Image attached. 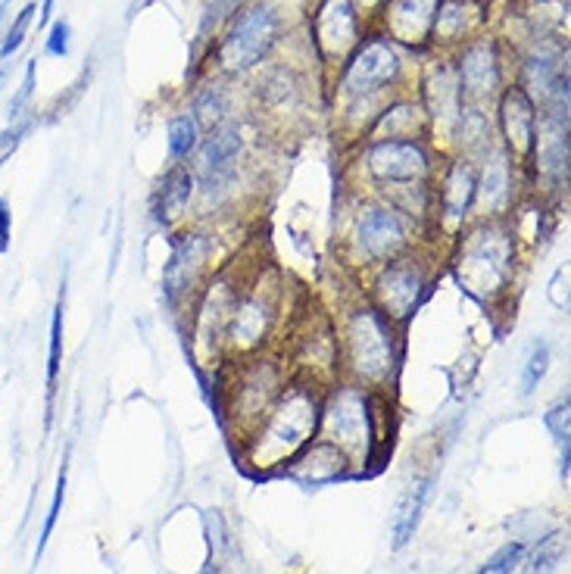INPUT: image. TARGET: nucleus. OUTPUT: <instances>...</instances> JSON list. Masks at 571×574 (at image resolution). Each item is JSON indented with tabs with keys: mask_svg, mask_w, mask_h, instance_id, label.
I'll use <instances>...</instances> for the list:
<instances>
[{
	"mask_svg": "<svg viewBox=\"0 0 571 574\" xmlns=\"http://www.w3.org/2000/svg\"><path fill=\"white\" fill-rule=\"evenodd\" d=\"M322 394L316 381L284 384L278 400L269 406L247 437H244V462L259 475H272L288 465L309 440L319 434Z\"/></svg>",
	"mask_w": 571,
	"mask_h": 574,
	"instance_id": "nucleus-1",
	"label": "nucleus"
},
{
	"mask_svg": "<svg viewBox=\"0 0 571 574\" xmlns=\"http://www.w3.org/2000/svg\"><path fill=\"white\" fill-rule=\"evenodd\" d=\"M515 266L518 238L506 216L478 219L472 228L459 231L453 250V272L472 297L484 303L500 300L515 281Z\"/></svg>",
	"mask_w": 571,
	"mask_h": 574,
	"instance_id": "nucleus-2",
	"label": "nucleus"
},
{
	"mask_svg": "<svg viewBox=\"0 0 571 574\" xmlns=\"http://www.w3.org/2000/svg\"><path fill=\"white\" fill-rule=\"evenodd\" d=\"M341 369L353 384L375 390L394 381L400 350H397V325L378 312L372 303H362L347 312L341 337Z\"/></svg>",
	"mask_w": 571,
	"mask_h": 574,
	"instance_id": "nucleus-3",
	"label": "nucleus"
},
{
	"mask_svg": "<svg viewBox=\"0 0 571 574\" xmlns=\"http://www.w3.org/2000/svg\"><path fill=\"white\" fill-rule=\"evenodd\" d=\"M322 440L334 443L347 453V459L372 462L375 443H378V415H375V394L353 381L334 384L328 397H322L319 415V434Z\"/></svg>",
	"mask_w": 571,
	"mask_h": 574,
	"instance_id": "nucleus-4",
	"label": "nucleus"
},
{
	"mask_svg": "<svg viewBox=\"0 0 571 574\" xmlns=\"http://www.w3.org/2000/svg\"><path fill=\"white\" fill-rule=\"evenodd\" d=\"M350 247H353V259L359 266L391 263V259L409 253V247H412L409 216L387 197L362 203L359 213L353 216Z\"/></svg>",
	"mask_w": 571,
	"mask_h": 574,
	"instance_id": "nucleus-5",
	"label": "nucleus"
},
{
	"mask_svg": "<svg viewBox=\"0 0 571 574\" xmlns=\"http://www.w3.org/2000/svg\"><path fill=\"white\" fill-rule=\"evenodd\" d=\"M431 153L419 138L400 141H372L366 150V172L381 191H391V197L415 188H428L431 181ZM387 197V200H391Z\"/></svg>",
	"mask_w": 571,
	"mask_h": 574,
	"instance_id": "nucleus-6",
	"label": "nucleus"
},
{
	"mask_svg": "<svg viewBox=\"0 0 571 574\" xmlns=\"http://www.w3.org/2000/svg\"><path fill=\"white\" fill-rule=\"evenodd\" d=\"M372 306L384 312L394 325L406 322L415 309H419L425 291H428V269L422 266L419 256L403 253L391 263L378 266L372 278Z\"/></svg>",
	"mask_w": 571,
	"mask_h": 574,
	"instance_id": "nucleus-7",
	"label": "nucleus"
},
{
	"mask_svg": "<svg viewBox=\"0 0 571 574\" xmlns=\"http://www.w3.org/2000/svg\"><path fill=\"white\" fill-rule=\"evenodd\" d=\"M278 29H281V19L272 4H256L244 10L231 22L228 35L219 44V63L228 72H244L256 66L278 41Z\"/></svg>",
	"mask_w": 571,
	"mask_h": 574,
	"instance_id": "nucleus-8",
	"label": "nucleus"
},
{
	"mask_svg": "<svg viewBox=\"0 0 571 574\" xmlns=\"http://www.w3.org/2000/svg\"><path fill=\"white\" fill-rule=\"evenodd\" d=\"M281 390H284V375L275 362L250 359V365H244V372L235 381V390H231V419L241 425V437H247L263 422V415L278 400Z\"/></svg>",
	"mask_w": 571,
	"mask_h": 574,
	"instance_id": "nucleus-9",
	"label": "nucleus"
},
{
	"mask_svg": "<svg viewBox=\"0 0 571 574\" xmlns=\"http://www.w3.org/2000/svg\"><path fill=\"white\" fill-rule=\"evenodd\" d=\"M397 75H400V54L391 41L378 35V38L356 44L353 57L344 66L341 88L347 97L359 100V97H369L375 91L391 88L397 82Z\"/></svg>",
	"mask_w": 571,
	"mask_h": 574,
	"instance_id": "nucleus-10",
	"label": "nucleus"
},
{
	"mask_svg": "<svg viewBox=\"0 0 571 574\" xmlns=\"http://www.w3.org/2000/svg\"><path fill=\"white\" fill-rule=\"evenodd\" d=\"M213 256V234L206 231H185L172 241V253L163 266V297L169 306H178L194 294V287L210 269Z\"/></svg>",
	"mask_w": 571,
	"mask_h": 574,
	"instance_id": "nucleus-11",
	"label": "nucleus"
},
{
	"mask_svg": "<svg viewBox=\"0 0 571 574\" xmlns=\"http://www.w3.org/2000/svg\"><path fill=\"white\" fill-rule=\"evenodd\" d=\"M275 316H278V297L269 287H263V281L253 284L247 294L238 297L235 316H231L225 331V344L238 353H256L266 344Z\"/></svg>",
	"mask_w": 571,
	"mask_h": 574,
	"instance_id": "nucleus-12",
	"label": "nucleus"
},
{
	"mask_svg": "<svg viewBox=\"0 0 571 574\" xmlns=\"http://www.w3.org/2000/svg\"><path fill=\"white\" fill-rule=\"evenodd\" d=\"M475 191H478V169L469 156H459L444 172V178L437 181L434 191V213L437 225L444 228L450 238L465 228V219L475 210Z\"/></svg>",
	"mask_w": 571,
	"mask_h": 574,
	"instance_id": "nucleus-13",
	"label": "nucleus"
},
{
	"mask_svg": "<svg viewBox=\"0 0 571 574\" xmlns=\"http://www.w3.org/2000/svg\"><path fill=\"white\" fill-rule=\"evenodd\" d=\"M238 284H231L225 278H216L210 287L203 291L197 312H194V347L206 350V353H219V347L225 344V331L228 322L235 316V306H238Z\"/></svg>",
	"mask_w": 571,
	"mask_h": 574,
	"instance_id": "nucleus-14",
	"label": "nucleus"
},
{
	"mask_svg": "<svg viewBox=\"0 0 571 574\" xmlns=\"http://www.w3.org/2000/svg\"><path fill=\"white\" fill-rule=\"evenodd\" d=\"M350 468H353V462L347 459V453L341 447H334V443L316 437L281 468V475L291 478L294 484H300L306 490H316V487L350 478Z\"/></svg>",
	"mask_w": 571,
	"mask_h": 574,
	"instance_id": "nucleus-15",
	"label": "nucleus"
},
{
	"mask_svg": "<svg viewBox=\"0 0 571 574\" xmlns=\"http://www.w3.org/2000/svg\"><path fill=\"white\" fill-rule=\"evenodd\" d=\"M313 35L322 60H344L350 50H356L359 16L353 0H322L313 19Z\"/></svg>",
	"mask_w": 571,
	"mask_h": 574,
	"instance_id": "nucleus-16",
	"label": "nucleus"
},
{
	"mask_svg": "<svg viewBox=\"0 0 571 574\" xmlns=\"http://www.w3.org/2000/svg\"><path fill=\"white\" fill-rule=\"evenodd\" d=\"M512 197H515V160L503 147H490L484 153V169L478 175V191H475L478 219L506 216Z\"/></svg>",
	"mask_w": 571,
	"mask_h": 574,
	"instance_id": "nucleus-17",
	"label": "nucleus"
},
{
	"mask_svg": "<svg viewBox=\"0 0 571 574\" xmlns=\"http://www.w3.org/2000/svg\"><path fill=\"white\" fill-rule=\"evenodd\" d=\"M500 125H503V150L512 160H531L537 144V107L522 88H509L500 100Z\"/></svg>",
	"mask_w": 571,
	"mask_h": 574,
	"instance_id": "nucleus-18",
	"label": "nucleus"
},
{
	"mask_svg": "<svg viewBox=\"0 0 571 574\" xmlns=\"http://www.w3.org/2000/svg\"><path fill=\"white\" fill-rule=\"evenodd\" d=\"M425 116L431 119V125L437 132H444V138H456V128L465 110V94L459 85L456 66L440 63L434 66L431 78H428V91H425Z\"/></svg>",
	"mask_w": 571,
	"mask_h": 574,
	"instance_id": "nucleus-19",
	"label": "nucleus"
},
{
	"mask_svg": "<svg viewBox=\"0 0 571 574\" xmlns=\"http://www.w3.org/2000/svg\"><path fill=\"white\" fill-rule=\"evenodd\" d=\"M531 160H537V175L553 188L568 181V119L543 113L537 116V144Z\"/></svg>",
	"mask_w": 571,
	"mask_h": 574,
	"instance_id": "nucleus-20",
	"label": "nucleus"
},
{
	"mask_svg": "<svg viewBox=\"0 0 571 574\" xmlns=\"http://www.w3.org/2000/svg\"><path fill=\"white\" fill-rule=\"evenodd\" d=\"M456 75L462 94L469 100H484L500 88V57H497V44L481 38L469 44L456 60Z\"/></svg>",
	"mask_w": 571,
	"mask_h": 574,
	"instance_id": "nucleus-21",
	"label": "nucleus"
},
{
	"mask_svg": "<svg viewBox=\"0 0 571 574\" xmlns=\"http://www.w3.org/2000/svg\"><path fill=\"white\" fill-rule=\"evenodd\" d=\"M437 4L440 0H384L387 32H391L397 41L422 44L425 38H431Z\"/></svg>",
	"mask_w": 571,
	"mask_h": 574,
	"instance_id": "nucleus-22",
	"label": "nucleus"
},
{
	"mask_svg": "<svg viewBox=\"0 0 571 574\" xmlns=\"http://www.w3.org/2000/svg\"><path fill=\"white\" fill-rule=\"evenodd\" d=\"M197 191V178L188 166L175 163L163 178H160V188L157 197H153V213H157V222L172 228L178 219H185L188 206L194 200Z\"/></svg>",
	"mask_w": 571,
	"mask_h": 574,
	"instance_id": "nucleus-23",
	"label": "nucleus"
},
{
	"mask_svg": "<svg viewBox=\"0 0 571 574\" xmlns=\"http://www.w3.org/2000/svg\"><path fill=\"white\" fill-rule=\"evenodd\" d=\"M244 147V138H241V125L235 122H222L216 125L210 138H203L197 144V172L206 175V172H216V169H228L235 166L238 153Z\"/></svg>",
	"mask_w": 571,
	"mask_h": 574,
	"instance_id": "nucleus-24",
	"label": "nucleus"
},
{
	"mask_svg": "<svg viewBox=\"0 0 571 574\" xmlns=\"http://www.w3.org/2000/svg\"><path fill=\"white\" fill-rule=\"evenodd\" d=\"M431 487H434V478H425V481H415L397 503V512H394V521H391V546L394 550H403V546L412 540L415 528H419V521L425 515V506L431 500Z\"/></svg>",
	"mask_w": 571,
	"mask_h": 574,
	"instance_id": "nucleus-25",
	"label": "nucleus"
},
{
	"mask_svg": "<svg viewBox=\"0 0 571 574\" xmlns=\"http://www.w3.org/2000/svg\"><path fill=\"white\" fill-rule=\"evenodd\" d=\"M422 128H425V110L419 107V103L403 100V103H394V107H387V110L375 119L372 138H375V141L419 138Z\"/></svg>",
	"mask_w": 571,
	"mask_h": 574,
	"instance_id": "nucleus-26",
	"label": "nucleus"
},
{
	"mask_svg": "<svg viewBox=\"0 0 571 574\" xmlns=\"http://www.w3.org/2000/svg\"><path fill=\"white\" fill-rule=\"evenodd\" d=\"M478 4L475 0H440L431 35L440 41H462V35H469V29L478 22Z\"/></svg>",
	"mask_w": 571,
	"mask_h": 574,
	"instance_id": "nucleus-27",
	"label": "nucleus"
},
{
	"mask_svg": "<svg viewBox=\"0 0 571 574\" xmlns=\"http://www.w3.org/2000/svg\"><path fill=\"white\" fill-rule=\"evenodd\" d=\"M63 309L66 294H60L54 312H50V337H47V412H44V428L50 431L54 422V400H57V378L63 365Z\"/></svg>",
	"mask_w": 571,
	"mask_h": 574,
	"instance_id": "nucleus-28",
	"label": "nucleus"
},
{
	"mask_svg": "<svg viewBox=\"0 0 571 574\" xmlns=\"http://www.w3.org/2000/svg\"><path fill=\"white\" fill-rule=\"evenodd\" d=\"M565 553H568V537L562 531H553L547 537H540L537 546L531 550V556L525 553L528 556L525 559L528 574H550V571H556L559 562L565 559Z\"/></svg>",
	"mask_w": 571,
	"mask_h": 574,
	"instance_id": "nucleus-29",
	"label": "nucleus"
},
{
	"mask_svg": "<svg viewBox=\"0 0 571 574\" xmlns=\"http://www.w3.org/2000/svg\"><path fill=\"white\" fill-rule=\"evenodd\" d=\"M550 359H553L550 341H547V337H537V341L531 344L528 359H525V369H522V390H518V394H522V397H531V394H534V390L540 387V381L547 378V372H550Z\"/></svg>",
	"mask_w": 571,
	"mask_h": 574,
	"instance_id": "nucleus-30",
	"label": "nucleus"
},
{
	"mask_svg": "<svg viewBox=\"0 0 571 574\" xmlns=\"http://www.w3.org/2000/svg\"><path fill=\"white\" fill-rule=\"evenodd\" d=\"M200 144V125L191 113H181L169 122V153L175 160H188Z\"/></svg>",
	"mask_w": 571,
	"mask_h": 574,
	"instance_id": "nucleus-31",
	"label": "nucleus"
},
{
	"mask_svg": "<svg viewBox=\"0 0 571 574\" xmlns=\"http://www.w3.org/2000/svg\"><path fill=\"white\" fill-rule=\"evenodd\" d=\"M225 113H228V100H225V91L222 88H203L194 100V122L203 125V128H213L225 122Z\"/></svg>",
	"mask_w": 571,
	"mask_h": 574,
	"instance_id": "nucleus-32",
	"label": "nucleus"
},
{
	"mask_svg": "<svg viewBox=\"0 0 571 574\" xmlns=\"http://www.w3.org/2000/svg\"><path fill=\"white\" fill-rule=\"evenodd\" d=\"M66 484H69V462L63 459L60 465V475H57V487H54V500H50V509H47V518H44V528H41V537H38V546H35V562H41L44 550L50 537H54V528L60 521V512H63V500H66Z\"/></svg>",
	"mask_w": 571,
	"mask_h": 574,
	"instance_id": "nucleus-33",
	"label": "nucleus"
},
{
	"mask_svg": "<svg viewBox=\"0 0 571 574\" xmlns=\"http://www.w3.org/2000/svg\"><path fill=\"white\" fill-rule=\"evenodd\" d=\"M525 553H528V550H525V543L509 540V543L500 546V550L487 559V565H481L475 574H512L518 565L525 562Z\"/></svg>",
	"mask_w": 571,
	"mask_h": 574,
	"instance_id": "nucleus-34",
	"label": "nucleus"
},
{
	"mask_svg": "<svg viewBox=\"0 0 571 574\" xmlns=\"http://www.w3.org/2000/svg\"><path fill=\"white\" fill-rule=\"evenodd\" d=\"M32 16H35V4H25L19 13H16V19L10 22V29H7V35L0 38V60H10L16 50L22 47V41H25V35H29V25H32Z\"/></svg>",
	"mask_w": 571,
	"mask_h": 574,
	"instance_id": "nucleus-35",
	"label": "nucleus"
},
{
	"mask_svg": "<svg viewBox=\"0 0 571 574\" xmlns=\"http://www.w3.org/2000/svg\"><path fill=\"white\" fill-rule=\"evenodd\" d=\"M35 69H38V60H29V66H25V78H22V85H19L16 97L10 100V113H7L10 125H13V122H19V119L25 116V107H29V103H32V94H35Z\"/></svg>",
	"mask_w": 571,
	"mask_h": 574,
	"instance_id": "nucleus-36",
	"label": "nucleus"
},
{
	"mask_svg": "<svg viewBox=\"0 0 571 574\" xmlns=\"http://www.w3.org/2000/svg\"><path fill=\"white\" fill-rule=\"evenodd\" d=\"M571 403H568V397H562L547 415H543V422H547V428H550V434L559 440V443H565L568 437H571Z\"/></svg>",
	"mask_w": 571,
	"mask_h": 574,
	"instance_id": "nucleus-37",
	"label": "nucleus"
},
{
	"mask_svg": "<svg viewBox=\"0 0 571 574\" xmlns=\"http://www.w3.org/2000/svg\"><path fill=\"white\" fill-rule=\"evenodd\" d=\"M25 132H29V122H22V119L13 122V125H7V128H0V169H4L10 156L19 150Z\"/></svg>",
	"mask_w": 571,
	"mask_h": 574,
	"instance_id": "nucleus-38",
	"label": "nucleus"
},
{
	"mask_svg": "<svg viewBox=\"0 0 571 574\" xmlns=\"http://www.w3.org/2000/svg\"><path fill=\"white\" fill-rule=\"evenodd\" d=\"M69 35H72L69 22H66V19H57L54 25H50V35H47V41H44V54L63 60V57L69 54Z\"/></svg>",
	"mask_w": 571,
	"mask_h": 574,
	"instance_id": "nucleus-39",
	"label": "nucleus"
},
{
	"mask_svg": "<svg viewBox=\"0 0 571 574\" xmlns=\"http://www.w3.org/2000/svg\"><path fill=\"white\" fill-rule=\"evenodd\" d=\"M13 244V213H10V200L0 194V256H4Z\"/></svg>",
	"mask_w": 571,
	"mask_h": 574,
	"instance_id": "nucleus-40",
	"label": "nucleus"
},
{
	"mask_svg": "<svg viewBox=\"0 0 571 574\" xmlns=\"http://www.w3.org/2000/svg\"><path fill=\"white\" fill-rule=\"evenodd\" d=\"M568 459H571V443L565 440V443H562V462H559V475H562V481H568Z\"/></svg>",
	"mask_w": 571,
	"mask_h": 574,
	"instance_id": "nucleus-41",
	"label": "nucleus"
},
{
	"mask_svg": "<svg viewBox=\"0 0 571 574\" xmlns=\"http://www.w3.org/2000/svg\"><path fill=\"white\" fill-rule=\"evenodd\" d=\"M54 4H57V0H44V7H41V19H38L41 25H44L50 16H54Z\"/></svg>",
	"mask_w": 571,
	"mask_h": 574,
	"instance_id": "nucleus-42",
	"label": "nucleus"
},
{
	"mask_svg": "<svg viewBox=\"0 0 571 574\" xmlns=\"http://www.w3.org/2000/svg\"><path fill=\"white\" fill-rule=\"evenodd\" d=\"M359 4L372 10V7H381V4H384V0H359Z\"/></svg>",
	"mask_w": 571,
	"mask_h": 574,
	"instance_id": "nucleus-43",
	"label": "nucleus"
},
{
	"mask_svg": "<svg viewBox=\"0 0 571 574\" xmlns=\"http://www.w3.org/2000/svg\"><path fill=\"white\" fill-rule=\"evenodd\" d=\"M7 7H10V0H4V4H0V25H4V16H7Z\"/></svg>",
	"mask_w": 571,
	"mask_h": 574,
	"instance_id": "nucleus-44",
	"label": "nucleus"
},
{
	"mask_svg": "<svg viewBox=\"0 0 571 574\" xmlns=\"http://www.w3.org/2000/svg\"><path fill=\"white\" fill-rule=\"evenodd\" d=\"M4 75H7V72H4V69H0V82H4Z\"/></svg>",
	"mask_w": 571,
	"mask_h": 574,
	"instance_id": "nucleus-45",
	"label": "nucleus"
}]
</instances>
